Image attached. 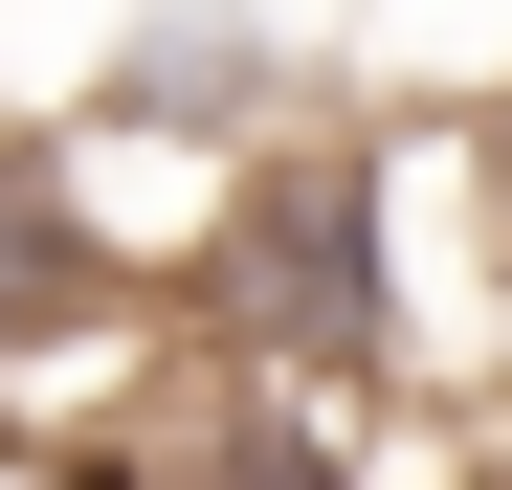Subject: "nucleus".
Listing matches in <instances>:
<instances>
[{"instance_id":"nucleus-1","label":"nucleus","mask_w":512,"mask_h":490,"mask_svg":"<svg viewBox=\"0 0 512 490\" xmlns=\"http://www.w3.org/2000/svg\"><path fill=\"white\" fill-rule=\"evenodd\" d=\"M134 335H156V290L112 268L67 134H0V446H45V401L134 379Z\"/></svg>"},{"instance_id":"nucleus-2","label":"nucleus","mask_w":512,"mask_h":490,"mask_svg":"<svg viewBox=\"0 0 512 490\" xmlns=\"http://www.w3.org/2000/svg\"><path fill=\"white\" fill-rule=\"evenodd\" d=\"M379 490H512V424H446L423 468H379Z\"/></svg>"}]
</instances>
